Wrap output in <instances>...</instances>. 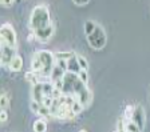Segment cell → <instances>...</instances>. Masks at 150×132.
Wrapping results in <instances>:
<instances>
[{
    "label": "cell",
    "mask_w": 150,
    "mask_h": 132,
    "mask_svg": "<svg viewBox=\"0 0 150 132\" xmlns=\"http://www.w3.org/2000/svg\"><path fill=\"white\" fill-rule=\"evenodd\" d=\"M38 55H39L42 63H43V67H44L40 75L50 78L51 72H52V68H54V66H55V56H54L52 52H50V51H44V50L38 51Z\"/></svg>",
    "instance_id": "277c9868"
},
{
    "label": "cell",
    "mask_w": 150,
    "mask_h": 132,
    "mask_svg": "<svg viewBox=\"0 0 150 132\" xmlns=\"http://www.w3.org/2000/svg\"><path fill=\"white\" fill-rule=\"evenodd\" d=\"M32 129L34 132H47V122L46 119H36L32 124Z\"/></svg>",
    "instance_id": "4fadbf2b"
},
{
    "label": "cell",
    "mask_w": 150,
    "mask_h": 132,
    "mask_svg": "<svg viewBox=\"0 0 150 132\" xmlns=\"http://www.w3.org/2000/svg\"><path fill=\"white\" fill-rule=\"evenodd\" d=\"M8 104H9L8 95L6 94V91H1V96H0V107L6 110V108L8 107Z\"/></svg>",
    "instance_id": "44dd1931"
},
{
    "label": "cell",
    "mask_w": 150,
    "mask_h": 132,
    "mask_svg": "<svg viewBox=\"0 0 150 132\" xmlns=\"http://www.w3.org/2000/svg\"><path fill=\"white\" fill-rule=\"evenodd\" d=\"M74 55V52H56V54H54V56H55V60H69Z\"/></svg>",
    "instance_id": "ac0fdd59"
},
{
    "label": "cell",
    "mask_w": 150,
    "mask_h": 132,
    "mask_svg": "<svg viewBox=\"0 0 150 132\" xmlns=\"http://www.w3.org/2000/svg\"><path fill=\"white\" fill-rule=\"evenodd\" d=\"M133 122L139 127L141 131H144V127H145V111L144 108L141 107V105H137L134 110V115H133Z\"/></svg>",
    "instance_id": "52a82bcc"
},
{
    "label": "cell",
    "mask_w": 150,
    "mask_h": 132,
    "mask_svg": "<svg viewBox=\"0 0 150 132\" xmlns=\"http://www.w3.org/2000/svg\"><path fill=\"white\" fill-rule=\"evenodd\" d=\"M30 105H31V111H32V112H34V113H38V111H39V108H40L42 104L38 103L36 100H31V104H30Z\"/></svg>",
    "instance_id": "484cf974"
},
{
    "label": "cell",
    "mask_w": 150,
    "mask_h": 132,
    "mask_svg": "<svg viewBox=\"0 0 150 132\" xmlns=\"http://www.w3.org/2000/svg\"><path fill=\"white\" fill-rule=\"evenodd\" d=\"M54 32H55V28H54L52 24H50V25H47V27H44V28L34 31V34H35V38H36L38 41H40V43H47V41L52 38Z\"/></svg>",
    "instance_id": "8992f818"
},
{
    "label": "cell",
    "mask_w": 150,
    "mask_h": 132,
    "mask_svg": "<svg viewBox=\"0 0 150 132\" xmlns=\"http://www.w3.org/2000/svg\"><path fill=\"white\" fill-rule=\"evenodd\" d=\"M75 98L78 99V100L82 103V105H83V107L86 108V107H87V105H88V104L91 103V98H93V96H91V92H90V89H88V88H84L83 91H82L81 94H78V95H76Z\"/></svg>",
    "instance_id": "30bf717a"
},
{
    "label": "cell",
    "mask_w": 150,
    "mask_h": 132,
    "mask_svg": "<svg viewBox=\"0 0 150 132\" xmlns=\"http://www.w3.org/2000/svg\"><path fill=\"white\" fill-rule=\"evenodd\" d=\"M0 41L1 44H7L11 47H16L18 44V38H16V32L13 27L9 23H4L0 28Z\"/></svg>",
    "instance_id": "3957f363"
},
{
    "label": "cell",
    "mask_w": 150,
    "mask_h": 132,
    "mask_svg": "<svg viewBox=\"0 0 150 132\" xmlns=\"http://www.w3.org/2000/svg\"><path fill=\"white\" fill-rule=\"evenodd\" d=\"M15 0H1V6L3 7H11Z\"/></svg>",
    "instance_id": "f1b7e54d"
},
{
    "label": "cell",
    "mask_w": 150,
    "mask_h": 132,
    "mask_svg": "<svg viewBox=\"0 0 150 132\" xmlns=\"http://www.w3.org/2000/svg\"><path fill=\"white\" fill-rule=\"evenodd\" d=\"M9 71L11 72H19V71H22L23 68V59L19 55H16L15 57H13V60L11 61V64L8 66Z\"/></svg>",
    "instance_id": "7c38bea8"
},
{
    "label": "cell",
    "mask_w": 150,
    "mask_h": 132,
    "mask_svg": "<svg viewBox=\"0 0 150 132\" xmlns=\"http://www.w3.org/2000/svg\"><path fill=\"white\" fill-rule=\"evenodd\" d=\"M15 56H16V47H11V45H7V44H1V57H0L1 66L8 67Z\"/></svg>",
    "instance_id": "5b68a950"
},
{
    "label": "cell",
    "mask_w": 150,
    "mask_h": 132,
    "mask_svg": "<svg viewBox=\"0 0 150 132\" xmlns=\"http://www.w3.org/2000/svg\"><path fill=\"white\" fill-rule=\"evenodd\" d=\"M78 132H87V131H86V129H79Z\"/></svg>",
    "instance_id": "4dcf8cb0"
},
{
    "label": "cell",
    "mask_w": 150,
    "mask_h": 132,
    "mask_svg": "<svg viewBox=\"0 0 150 132\" xmlns=\"http://www.w3.org/2000/svg\"><path fill=\"white\" fill-rule=\"evenodd\" d=\"M55 64L58 67H60V68L63 69V71H66L67 72V60H55Z\"/></svg>",
    "instance_id": "d4e9b609"
},
{
    "label": "cell",
    "mask_w": 150,
    "mask_h": 132,
    "mask_svg": "<svg viewBox=\"0 0 150 132\" xmlns=\"http://www.w3.org/2000/svg\"><path fill=\"white\" fill-rule=\"evenodd\" d=\"M67 66H69V67H67V72L76 73V75H78V73L82 71L81 66H79V61H78V57H76V55H74L71 59L67 60Z\"/></svg>",
    "instance_id": "9c48e42d"
},
{
    "label": "cell",
    "mask_w": 150,
    "mask_h": 132,
    "mask_svg": "<svg viewBox=\"0 0 150 132\" xmlns=\"http://www.w3.org/2000/svg\"><path fill=\"white\" fill-rule=\"evenodd\" d=\"M7 120H8V112H7L4 108H1V112H0V122L6 123Z\"/></svg>",
    "instance_id": "83f0119b"
},
{
    "label": "cell",
    "mask_w": 150,
    "mask_h": 132,
    "mask_svg": "<svg viewBox=\"0 0 150 132\" xmlns=\"http://www.w3.org/2000/svg\"><path fill=\"white\" fill-rule=\"evenodd\" d=\"M95 27H97V24H95L94 22H91V20H90V22L84 23V34H86V36H87V35H90L91 32L95 29Z\"/></svg>",
    "instance_id": "7402d4cb"
},
{
    "label": "cell",
    "mask_w": 150,
    "mask_h": 132,
    "mask_svg": "<svg viewBox=\"0 0 150 132\" xmlns=\"http://www.w3.org/2000/svg\"><path fill=\"white\" fill-rule=\"evenodd\" d=\"M50 24V11H48L47 6L39 4V6L34 7V10L31 12V17H30V28L32 31H36V29L44 28Z\"/></svg>",
    "instance_id": "6da1fadb"
},
{
    "label": "cell",
    "mask_w": 150,
    "mask_h": 132,
    "mask_svg": "<svg viewBox=\"0 0 150 132\" xmlns=\"http://www.w3.org/2000/svg\"><path fill=\"white\" fill-rule=\"evenodd\" d=\"M76 57H78V61H79V66H81L82 69H84V71H87L88 69V63L87 60L84 59L83 56H81V55H76Z\"/></svg>",
    "instance_id": "603a6c76"
},
{
    "label": "cell",
    "mask_w": 150,
    "mask_h": 132,
    "mask_svg": "<svg viewBox=\"0 0 150 132\" xmlns=\"http://www.w3.org/2000/svg\"><path fill=\"white\" fill-rule=\"evenodd\" d=\"M54 103V98L52 96H46V98L43 99V103H42V105H46V107H51Z\"/></svg>",
    "instance_id": "4316f807"
},
{
    "label": "cell",
    "mask_w": 150,
    "mask_h": 132,
    "mask_svg": "<svg viewBox=\"0 0 150 132\" xmlns=\"http://www.w3.org/2000/svg\"><path fill=\"white\" fill-rule=\"evenodd\" d=\"M76 6H86V4L90 1V0H72Z\"/></svg>",
    "instance_id": "f546056e"
},
{
    "label": "cell",
    "mask_w": 150,
    "mask_h": 132,
    "mask_svg": "<svg viewBox=\"0 0 150 132\" xmlns=\"http://www.w3.org/2000/svg\"><path fill=\"white\" fill-rule=\"evenodd\" d=\"M78 78L81 79V80L84 83V84H87V83H88V75H87V71H84V69H82L81 72L78 73Z\"/></svg>",
    "instance_id": "cb8c5ba5"
},
{
    "label": "cell",
    "mask_w": 150,
    "mask_h": 132,
    "mask_svg": "<svg viewBox=\"0 0 150 132\" xmlns=\"http://www.w3.org/2000/svg\"><path fill=\"white\" fill-rule=\"evenodd\" d=\"M36 115H39L40 117H46V119H52L50 107H46V105H40V108H39Z\"/></svg>",
    "instance_id": "e0dca14e"
},
{
    "label": "cell",
    "mask_w": 150,
    "mask_h": 132,
    "mask_svg": "<svg viewBox=\"0 0 150 132\" xmlns=\"http://www.w3.org/2000/svg\"><path fill=\"white\" fill-rule=\"evenodd\" d=\"M24 78H25V80H27V82L30 83L31 85H35V84H38V83H40V75H39V73H36V72H34V71L25 72Z\"/></svg>",
    "instance_id": "9a60e30c"
},
{
    "label": "cell",
    "mask_w": 150,
    "mask_h": 132,
    "mask_svg": "<svg viewBox=\"0 0 150 132\" xmlns=\"http://www.w3.org/2000/svg\"><path fill=\"white\" fill-rule=\"evenodd\" d=\"M112 132H119V129H118V128H117V129H115V131H112Z\"/></svg>",
    "instance_id": "1f68e13d"
},
{
    "label": "cell",
    "mask_w": 150,
    "mask_h": 132,
    "mask_svg": "<svg viewBox=\"0 0 150 132\" xmlns=\"http://www.w3.org/2000/svg\"><path fill=\"white\" fill-rule=\"evenodd\" d=\"M83 105H82V103L78 100V99H75V101L72 103V105H71V110H72V112L75 113V115H79V113L83 111Z\"/></svg>",
    "instance_id": "d6986e66"
},
{
    "label": "cell",
    "mask_w": 150,
    "mask_h": 132,
    "mask_svg": "<svg viewBox=\"0 0 150 132\" xmlns=\"http://www.w3.org/2000/svg\"><path fill=\"white\" fill-rule=\"evenodd\" d=\"M43 63H42L40 57H39V55H38V52H35L34 56L31 57V71H34V72L39 73L40 75L42 71H43Z\"/></svg>",
    "instance_id": "8fae6325"
},
{
    "label": "cell",
    "mask_w": 150,
    "mask_h": 132,
    "mask_svg": "<svg viewBox=\"0 0 150 132\" xmlns=\"http://www.w3.org/2000/svg\"><path fill=\"white\" fill-rule=\"evenodd\" d=\"M46 98V95L43 92V83H38V84L32 85V100H36L38 103H43V99Z\"/></svg>",
    "instance_id": "ba28073f"
},
{
    "label": "cell",
    "mask_w": 150,
    "mask_h": 132,
    "mask_svg": "<svg viewBox=\"0 0 150 132\" xmlns=\"http://www.w3.org/2000/svg\"><path fill=\"white\" fill-rule=\"evenodd\" d=\"M134 110H135V107L126 105L125 111H123V117H125V119H127V120H131V119H133V115H134Z\"/></svg>",
    "instance_id": "ffe728a7"
},
{
    "label": "cell",
    "mask_w": 150,
    "mask_h": 132,
    "mask_svg": "<svg viewBox=\"0 0 150 132\" xmlns=\"http://www.w3.org/2000/svg\"><path fill=\"white\" fill-rule=\"evenodd\" d=\"M125 131L126 132H142L139 129V127L133 120H127V119H125Z\"/></svg>",
    "instance_id": "2e32d148"
},
{
    "label": "cell",
    "mask_w": 150,
    "mask_h": 132,
    "mask_svg": "<svg viewBox=\"0 0 150 132\" xmlns=\"http://www.w3.org/2000/svg\"><path fill=\"white\" fill-rule=\"evenodd\" d=\"M66 75V71H63L60 67H58L55 64L52 68V72H51L50 75V79H51V82H55V80H60V79H63Z\"/></svg>",
    "instance_id": "5bb4252c"
},
{
    "label": "cell",
    "mask_w": 150,
    "mask_h": 132,
    "mask_svg": "<svg viewBox=\"0 0 150 132\" xmlns=\"http://www.w3.org/2000/svg\"><path fill=\"white\" fill-rule=\"evenodd\" d=\"M87 41L93 50H102L107 44V35L105 29L100 25H97L95 29L90 35H87Z\"/></svg>",
    "instance_id": "7a4b0ae2"
}]
</instances>
